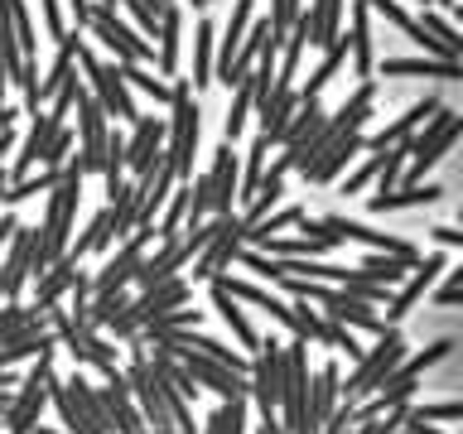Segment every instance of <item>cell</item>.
<instances>
[{
	"mask_svg": "<svg viewBox=\"0 0 463 434\" xmlns=\"http://www.w3.org/2000/svg\"><path fill=\"white\" fill-rule=\"evenodd\" d=\"M372 101H376V87H372V82H357V92L347 97L338 111H328V116H324V126H318L309 140H299V145H280V155H275L270 174H280V179H285L289 169H309L314 159L324 155L338 136H347V130H362V126H367Z\"/></svg>",
	"mask_w": 463,
	"mask_h": 434,
	"instance_id": "obj_1",
	"label": "cell"
},
{
	"mask_svg": "<svg viewBox=\"0 0 463 434\" xmlns=\"http://www.w3.org/2000/svg\"><path fill=\"white\" fill-rule=\"evenodd\" d=\"M82 179H87V174L68 159V165H63V179L49 188V212H43V227H34V260H29V270H34V275H43L58 256L68 251V241H72L68 227H72V217H78Z\"/></svg>",
	"mask_w": 463,
	"mask_h": 434,
	"instance_id": "obj_2",
	"label": "cell"
},
{
	"mask_svg": "<svg viewBox=\"0 0 463 434\" xmlns=\"http://www.w3.org/2000/svg\"><path fill=\"white\" fill-rule=\"evenodd\" d=\"M174 97H169V121H165V159L174 169V179L188 184L194 179V150H198V97L194 82L174 78Z\"/></svg>",
	"mask_w": 463,
	"mask_h": 434,
	"instance_id": "obj_3",
	"label": "cell"
},
{
	"mask_svg": "<svg viewBox=\"0 0 463 434\" xmlns=\"http://www.w3.org/2000/svg\"><path fill=\"white\" fill-rule=\"evenodd\" d=\"M78 29H92V39H101L107 49L116 53V63H150L155 58V43L140 34L136 24H126L116 5H101V0H87V5L72 10Z\"/></svg>",
	"mask_w": 463,
	"mask_h": 434,
	"instance_id": "obj_4",
	"label": "cell"
},
{
	"mask_svg": "<svg viewBox=\"0 0 463 434\" xmlns=\"http://www.w3.org/2000/svg\"><path fill=\"white\" fill-rule=\"evenodd\" d=\"M401 357H405V338L396 333V324H391L382 338H376V347H367V353L357 357V367H353V376L338 386V401H347V405H357V401H367V396H376V386L386 382L391 372L401 367Z\"/></svg>",
	"mask_w": 463,
	"mask_h": 434,
	"instance_id": "obj_5",
	"label": "cell"
},
{
	"mask_svg": "<svg viewBox=\"0 0 463 434\" xmlns=\"http://www.w3.org/2000/svg\"><path fill=\"white\" fill-rule=\"evenodd\" d=\"M463 140V116L458 111H449V107H439L430 116L425 126L411 136V159H405V184H420L425 174L439 165V159L454 150V145Z\"/></svg>",
	"mask_w": 463,
	"mask_h": 434,
	"instance_id": "obj_6",
	"label": "cell"
},
{
	"mask_svg": "<svg viewBox=\"0 0 463 434\" xmlns=\"http://www.w3.org/2000/svg\"><path fill=\"white\" fill-rule=\"evenodd\" d=\"M78 63H82V72H87V92L101 101V111L116 116V121H126V126H136V121H140V107H136V92H130L126 78H121V68H116V63H101L92 49H78Z\"/></svg>",
	"mask_w": 463,
	"mask_h": 434,
	"instance_id": "obj_7",
	"label": "cell"
},
{
	"mask_svg": "<svg viewBox=\"0 0 463 434\" xmlns=\"http://www.w3.org/2000/svg\"><path fill=\"white\" fill-rule=\"evenodd\" d=\"M454 338H439V343H430V347H420L415 357H401V367L386 376L382 386H376V405L382 410H391V405H411V396H415V386H420V376H425L434 362H444L449 353H454Z\"/></svg>",
	"mask_w": 463,
	"mask_h": 434,
	"instance_id": "obj_8",
	"label": "cell"
},
{
	"mask_svg": "<svg viewBox=\"0 0 463 434\" xmlns=\"http://www.w3.org/2000/svg\"><path fill=\"white\" fill-rule=\"evenodd\" d=\"M49 376H53V353H39V362L29 367L20 391L10 396V410H5V429L10 434H34L43 405H49Z\"/></svg>",
	"mask_w": 463,
	"mask_h": 434,
	"instance_id": "obj_9",
	"label": "cell"
},
{
	"mask_svg": "<svg viewBox=\"0 0 463 434\" xmlns=\"http://www.w3.org/2000/svg\"><path fill=\"white\" fill-rule=\"evenodd\" d=\"M280 372H285V343L266 338L256 347V357H251V372H246V396H251L260 420L280 415L275 410V405H280Z\"/></svg>",
	"mask_w": 463,
	"mask_h": 434,
	"instance_id": "obj_10",
	"label": "cell"
},
{
	"mask_svg": "<svg viewBox=\"0 0 463 434\" xmlns=\"http://www.w3.org/2000/svg\"><path fill=\"white\" fill-rule=\"evenodd\" d=\"M444 270H449V260H444L439 251H434V256H420L415 266H411V275H405V280H401L396 289H391V299H386V324H401V318H405L420 299L430 295V285L439 280Z\"/></svg>",
	"mask_w": 463,
	"mask_h": 434,
	"instance_id": "obj_11",
	"label": "cell"
},
{
	"mask_svg": "<svg viewBox=\"0 0 463 434\" xmlns=\"http://www.w3.org/2000/svg\"><path fill=\"white\" fill-rule=\"evenodd\" d=\"M208 184H213L208 212H213V217H227V212H237L241 159H237V150H232V140H222V145H217V155H213V169H208Z\"/></svg>",
	"mask_w": 463,
	"mask_h": 434,
	"instance_id": "obj_12",
	"label": "cell"
},
{
	"mask_svg": "<svg viewBox=\"0 0 463 434\" xmlns=\"http://www.w3.org/2000/svg\"><path fill=\"white\" fill-rule=\"evenodd\" d=\"M241 231H246V222H241V212H232L227 222H222V231L203 246V251L194 256V280H213V275H222L232 260H237V251H241Z\"/></svg>",
	"mask_w": 463,
	"mask_h": 434,
	"instance_id": "obj_13",
	"label": "cell"
},
{
	"mask_svg": "<svg viewBox=\"0 0 463 434\" xmlns=\"http://www.w3.org/2000/svg\"><path fill=\"white\" fill-rule=\"evenodd\" d=\"M159 159H165V121L159 116H140L130 126V140H126V179H140Z\"/></svg>",
	"mask_w": 463,
	"mask_h": 434,
	"instance_id": "obj_14",
	"label": "cell"
},
{
	"mask_svg": "<svg viewBox=\"0 0 463 434\" xmlns=\"http://www.w3.org/2000/svg\"><path fill=\"white\" fill-rule=\"evenodd\" d=\"M357 155H367V140H362V130H347V136H338L309 169H299V174H304V184H309V188H328Z\"/></svg>",
	"mask_w": 463,
	"mask_h": 434,
	"instance_id": "obj_15",
	"label": "cell"
},
{
	"mask_svg": "<svg viewBox=\"0 0 463 434\" xmlns=\"http://www.w3.org/2000/svg\"><path fill=\"white\" fill-rule=\"evenodd\" d=\"M318 309H324L328 318H338L343 328H357V333H376V338H382V333L391 328L382 314H376V304H367V299H353L347 295V289H338L333 285V295L318 304Z\"/></svg>",
	"mask_w": 463,
	"mask_h": 434,
	"instance_id": "obj_16",
	"label": "cell"
},
{
	"mask_svg": "<svg viewBox=\"0 0 463 434\" xmlns=\"http://www.w3.org/2000/svg\"><path fill=\"white\" fill-rule=\"evenodd\" d=\"M10 251H5V260H0V270H5V299H20L24 295V285L34 280V270H29V260H34V227H14L10 231Z\"/></svg>",
	"mask_w": 463,
	"mask_h": 434,
	"instance_id": "obj_17",
	"label": "cell"
},
{
	"mask_svg": "<svg viewBox=\"0 0 463 434\" xmlns=\"http://www.w3.org/2000/svg\"><path fill=\"white\" fill-rule=\"evenodd\" d=\"M439 107H444L439 97H420L411 111H405V116H396V121H391V126H382V130H376V136H362V140H367V155H382V150H391V145L411 140L415 130L425 126V121H430V116L439 111Z\"/></svg>",
	"mask_w": 463,
	"mask_h": 434,
	"instance_id": "obj_18",
	"label": "cell"
},
{
	"mask_svg": "<svg viewBox=\"0 0 463 434\" xmlns=\"http://www.w3.org/2000/svg\"><path fill=\"white\" fill-rule=\"evenodd\" d=\"M347 58H353V78L372 82L376 72V49H372V10L353 0V24H347Z\"/></svg>",
	"mask_w": 463,
	"mask_h": 434,
	"instance_id": "obj_19",
	"label": "cell"
},
{
	"mask_svg": "<svg viewBox=\"0 0 463 434\" xmlns=\"http://www.w3.org/2000/svg\"><path fill=\"white\" fill-rule=\"evenodd\" d=\"M299 87L295 82H275L270 87V97L266 101H260V136H266L270 145H280V136H285V126H289V116H295L299 111Z\"/></svg>",
	"mask_w": 463,
	"mask_h": 434,
	"instance_id": "obj_20",
	"label": "cell"
},
{
	"mask_svg": "<svg viewBox=\"0 0 463 434\" xmlns=\"http://www.w3.org/2000/svg\"><path fill=\"white\" fill-rule=\"evenodd\" d=\"M184 266H188L184 241H159L155 251H145V256H140L136 285H140V289H150V285H159V280H169V275H179Z\"/></svg>",
	"mask_w": 463,
	"mask_h": 434,
	"instance_id": "obj_21",
	"label": "cell"
},
{
	"mask_svg": "<svg viewBox=\"0 0 463 434\" xmlns=\"http://www.w3.org/2000/svg\"><path fill=\"white\" fill-rule=\"evenodd\" d=\"M78 275H82V270H78V260H72V256H58L49 270L29 280V285H34V309H53V304L63 299L72 285H78Z\"/></svg>",
	"mask_w": 463,
	"mask_h": 434,
	"instance_id": "obj_22",
	"label": "cell"
},
{
	"mask_svg": "<svg viewBox=\"0 0 463 434\" xmlns=\"http://www.w3.org/2000/svg\"><path fill=\"white\" fill-rule=\"evenodd\" d=\"M386 78H444V82H458L463 78V63L454 58H386L382 63Z\"/></svg>",
	"mask_w": 463,
	"mask_h": 434,
	"instance_id": "obj_23",
	"label": "cell"
},
{
	"mask_svg": "<svg viewBox=\"0 0 463 434\" xmlns=\"http://www.w3.org/2000/svg\"><path fill=\"white\" fill-rule=\"evenodd\" d=\"M444 188L439 184H401L391 188V193H372L367 208L372 212H401V208H430V203H439Z\"/></svg>",
	"mask_w": 463,
	"mask_h": 434,
	"instance_id": "obj_24",
	"label": "cell"
},
{
	"mask_svg": "<svg viewBox=\"0 0 463 434\" xmlns=\"http://www.w3.org/2000/svg\"><path fill=\"white\" fill-rule=\"evenodd\" d=\"M338 386H343V376H338V367L333 362H324L314 376H309V429L318 434V425L328 420V410L338 405Z\"/></svg>",
	"mask_w": 463,
	"mask_h": 434,
	"instance_id": "obj_25",
	"label": "cell"
},
{
	"mask_svg": "<svg viewBox=\"0 0 463 434\" xmlns=\"http://www.w3.org/2000/svg\"><path fill=\"white\" fill-rule=\"evenodd\" d=\"M68 391H72V401H78V410L87 415V425L101 429V434H111V410H107V396H101V386H92L82 372H72V376H68Z\"/></svg>",
	"mask_w": 463,
	"mask_h": 434,
	"instance_id": "obj_26",
	"label": "cell"
},
{
	"mask_svg": "<svg viewBox=\"0 0 463 434\" xmlns=\"http://www.w3.org/2000/svg\"><path fill=\"white\" fill-rule=\"evenodd\" d=\"M208 285H213V309L222 314V324H227L232 333H237V343H241V347H251V353H256L260 338H256L251 318H246V309H241V299H232L227 289H222V280H208Z\"/></svg>",
	"mask_w": 463,
	"mask_h": 434,
	"instance_id": "obj_27",
	"label": "cell"
},
{
	"mask_svg": "<svg viewBox=\"0 0 463 434\" xmlns=\"http://www.w3.org/2000/svg\"><path fill=\"white\" fill-rule=\"evenodd\" d=\"M39 328H49V309H34V304H20V299H10L0 309V343L24 338V333H39Z\"/></svg>",
	"mask_w": 463,
	"mask_h": 434,
	"instance_id": "obj_28",
	"label": "cell"
},
{
	"mask_svg": "<svg viewBox=\"0 0 463 434\" xmlns=\"http://www.w3.org/2000/svg\"><path fill=\"white\" fill-rule=\"evenodd\" d=\"M159 78H174L179 72V39H184V14L179 5H169L165 14H159Z\"/></svg>",
	"mask_w": 463,
	"mask_h": 434,
	"instance_id": "obj_29",
	"label": "cell"
},
{
	"mask_svg": "<svg viewBox=\"0 0 463 434\" xmlns=\"http://www.w3.org/2000/svg\"><path fill=\"white\" fill-rule=\"evenodd\" d=\"M309 49H328L333 39L343 34V0H309Z\"/></svg>",
	"mask_w": 463,
	"mask_h": 434,
	"instance_id": "obj_30",
	"label": "cell"
},
{
	"mask_svg": "<svg viewBox=\"0 0 463 434\" xmlns=\"http://www.w3.org/2000/svg\"><path fill=\"white\" fill-rule=\"evenodd\" d=\"M213 68H217V29H213V20H198V29H194V87L198 92L208 82H217Z\"/></svg>",
	"mask_w": 463,
	"mask_h": 434,
	"instance_id": "obj_31",
	"label": "cell"
},
{
	"mask_svg": "<svg viewBox=\"0 0 463 434\" xmlns=\"http://www.w3.org/2000/svg\"><path fill=\"white\" fill-rule=\"evenodd\" d=\"M411 266L415 260H405V256H386V251H367L362 256V266H357V275H367V280H376V285H391L396 289L405 275H411Z\"/></svg>",
	"mask_w": 463,
	"mask_h": 434,
	"instance_id": "obj_32",
	"label": "cell"
},
{
	"mask_svg": "<svg viewBox=\"0 0 463 434\" xmlns=\"http://www.w3.org/2000/svg\"><path fill=\"white\" fill-rule=\"evenodd\" d=\"M246 415H251V396H227V401H217L203 434H246Z\"/></svg>",
	"mask_w": 463,
	"mask_h": 434,
	"instance_id": "obj_33",
	"label": "cell"
},
{
	"mask_svg": "<svg viewBox=\"0 0 463 434\" xmlns=\"http://www.w3.org/2000/svg\"><path fill=\"white\" fill-rule=\"evenodd\" d=\"M324 101L318 97H309V101H299V111L289 116V126H285V136H280V145H299V140H309L318 126H324Z\"/></svg>",
	"mask_w": 463,
	"mask_h": 434,
	"instance_id": "obj_34",
	"label": "cell"
},
{
	"mask_svg": "<svg viewBox=\"0 0 463 434\" xmlns=\"http://www.w3.org/2000/svg\"><path fill=\"white\" fill-rule=\"evenodd\" d=\"M116 68H121V78H126V87H130V92H145V97H155L159 107H169L174 87H169L165 78H155V72L145 68V63H116Z\"/></svg>",
	"mask_w": 463,
	"mask_h": 434,
	"instance_id": "obj_35",
	"label": "cell"
},
{
	"mask_svg": "<svg viewBox=\"0 0 463 434\" xmlns=\"http://www.w3.org/2000/svg\"><path fill=\"white\" fill-rule=\"evenodd\" d=\"M251 111H256V82L241 78V82H237V97H232V107H227V116H222V136L237 140L241 130H246V116H251Z\"/></svg>",
	"mask_w": 463,
	"mask_h": 434,
	"instance_id": "obj_36",
	"label": "cell"
},
{
	"mask_svg": "<svg viewBox=\"0 0 463 434\" xmlns=\"http://www.w3.org/2000/svg\"><path fill=\"white\" fill-rule=\"evenodd\" d=\"M420 29H430V34L439 39L444 49L463 63V29H458L454 20H449V14H439V10H430V5H425V20H420Z\"/></svg>",
	"mask_w": 463,
	"mask_h": 434,
	"instance_id": "obj_37",
	"label": "cell"
},
{
	"mask_svg": "<svg viewBox=\"0 0 463 434\" xmlns=\"http://www.w3.org/2000/svg\"><path fill=\"white\" fill-rule=\"evenodd\" d=\"M72 145H78V130H72L68 121L49 136V145H43V155H39V169H63L68 159H72Z\"/></svg>",
	"mask_w": 463,
	"mask_h": 434,
	"instance_id": "obj_38",
	"label": "cell"
},
{
	"mask_svg": "<svg viewBox=\"0 0 463 434\" xmlns=\"http://www.w3.org/2000/svg\"><path fill=\"white\" fill-rule=\"evenodd\" d=\"M411 420H425V425H454L463 420V401H439V405H405Z\"/></svg>",
	"mask_w": 463,
	"mask_h": 434,
	"instance_id": "obj_39",
	"label": "cell"
},
{
	"mask_svg": "<svg viewBox=\"0 0 463 434\" xmlns=\"http://www.w3.org/2000/svg\"><path fill=\"white\" fill-rule=\"evenodd\" d=\"M299 10H304V0H270V14H266V20H270V34L280 39V43H285L289 29H295Z\"/></svg>",
	"mask_w": 463,
	"mask_h": 434,
	"instance_id": "obj_40",
	"label": "cell"
},
{
	"mask_svg": "<svg viewBox=\"0 0 463 434\" xmlns=\"http://www.w3.org/2000/svg\"><path fill=\"white\" fill-rule=\"evenodd\" d=\"M382 155H386V150H382ZM382 155H367V159H362V165H357V169L343 179V193H347V198H353V193H362V188H372L376 169H382Z\"/></svg>",
	"mask_w": 463,
	"mask_h": 434,
	"instance_id": "obj_41",
	"label": "cell"
},
{
	"mask_svg": "<svg viewBox=\"0 0 463 434\" xmlns=\"http://www.w3.org/2000/svg\"><path fill=\"white\" fill-rule=\"evenodd\" d=\"M434 304L439 309H463V285H439L434 289Z\"/></svg>",
	"mask_w": 463,
	"mask_h": 434,
	"instance_id": "obj_42",
	"label": "cell"
},
{
	"mask_svg": "<svg viewBox=\"0 0 463 434\" xmlns=\"http://www.w3.org/2000/svg\"><path fill=\"white\" fill-rule=\"evenodd\" d=\"M434 246H463V227H430Z\"/></svg>",
	"mask_w": 463,
	"mask_h": 434,
	"instance_id": "obj_43",
	"label": "cell"
},
{
	"mask_svg": "<svg viewBox=\"0 0 463 434\" xmlns=\"http://www.w3.org/2000/svg\"><path fill=\"white\" fill-rule=\"evenodd\" d=\"M396 434H444V429H439V425H425V420H411V415H405V425H401Z\"/></svg>",
	"mask_w": 463,
	"mask_h": 434,
	"instance_id": "obj_44",
	"label": "cell"
},
{
	"mask_svg": "<svg viewBox=\"0 0 463 434\" xmlns=\"http://www.w3.org/2000/svg\"><path fill=\"white\" fill-rule=\"evenodd\" d=\"M14 227H20V217H14V212H0V246L10 241V231H14Z\"/></svg>",
	"mask_w": 463,
	"mask_h": 434,
	"instance_id": "obj_45",
	"label": "cell"
},
{
	"mask_svg": "<svg viewBox=\"0 0 463 434\" xmlns=\"http://www.w3.org/2000/svg\"><path fill=\"white\" fill-rule=\"evenodd\" d=\"M14 121H20V107H10V101H5V107H0V130H10Z\"/></svg>",
	"mask_w": 463,
	"mask_h": 434,
	"instance_id": "obj_46",
	"label": "cell"
},
{
	"mask_svg": "<svg viewBox=\"0 0 463 434\" xmlns=\"http://www.w3.org/2000/svg\"><path fill=\"white\" fill-rule=\"evenodd\" d=\"M145 5H150V10H155V14H165V10H169V5H179V0H145Z\"/></svg>",
	"mask_w": 463,
	"mask_h": 434,
	"instance_id": "obj_47",
	"label": "cell"
},
{
	"mask_svg": "<svg viewBox=\"0 0 463 434\" xmlns=\"http://www.w3.org/2000/svg\"><path fill=\"white\" fill-rule=\"evenodd\" d=\"M449 285H463V266H458V270H449Z\"/></svg>",
	"mask_w": 463,
	"mask_h": 434,
	"instance_id": "obj_48",
	"label": "cell"
},
{
	"mask_svg": "<svg viewBox=\"0 0 463 434\" xmlns=\"http://www.w3.org/2000/svg\"><path fill=\"white\" fill-rule=\"evenodd\" d=\"M188 5H194V10H208V5H213V0H188Z\"/></svg>",
	"mask_w": 463,
	"mask_h": 434,
	"instance_id": "obj_49",
	"label": "cell"
},
{
	"mask_svg": "<svg viewBox=\"0 0 463 434\" xmlns=\"http://www.w3.org/2000/svg\"><path fill=\"white\" fill-rule=\"evenodd\" d=\"M454 20H458V29H463V5H454Z\"/></svg>",
	"mask_w": 463,
	"mask_h": 434,
	"instance_id": "obj_50",
	"label": "cell"
},
{
	"mask_svg": "<svg viewBox=\"0 0 463 434\" xmlns=\"http://www.w3.org/2000/svg\"><path fill=\"white\" fill-rule=\"evenodd\" d=\"M0 295H5V270H0Z\"/></svg>",
	"mask_w": 463,
	"mask_h": 434,
	"instance_id": "obj_51",
	"label": "cell"
},
{
	"mask_svg": "<svg viewBox=\"0 0 463 434\" xmlns=\"http://www.w3.org/2000/svg\"><path fill=\"white\" fill-rule=\"evenodd\" d=\"M78 5H87V0H72V10H78Z\"/></svg>",
	"mask_w": 463,
	"mask_h": 434,
	"instance_id": "obj_52",
	"label": "cell"
},
{
	"mask_svg": "<svg viewBox=\"0 0 463 434\" xmlns=\"http://www.w3.org/2000/svg\"><path fill=\"white\" fill-rule=\"evenodd\" d=\"M458 227H463V208H458Z\"/></svg>",
	"mask_w": 463,
	"mask_h": 434,
	"instance_id": "obj_53",
	"label": "cell"
},
{
	"mask_svg": "<svg viewBox=\"0 0 463 434\" xmlns=\"http://www.w3.org/2000/svg\"><path fill=\"white\" fill-rule=\"evenodd\" d=\"M425 5H434V0H425Z\"/></svg>",
	"mask_w": 463,
	"mask_h": 434,
	"instance_id": "obj_54",
	"label": "cell"
}]
</instances>
